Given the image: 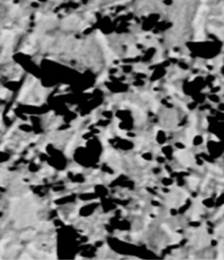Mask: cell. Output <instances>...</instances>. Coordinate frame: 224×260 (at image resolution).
<instances>
[{
  "mask_svg": "<svg viewBox=\"0 0 224 260\" xmlns=\"http://www.w3.org/2000/svg\"><path fill=\"white\" fill-rule=\"evenodd\" d=\"M107 76H108V75H107V73H104V74H102L100 77L97 79V83H102L105 79L107 78Z\"/></svg>",
  "mask_w": 224,
  "mask_h": 260,
  "instance_id": "1",
  "label": "cell"
},
{
  "mask_svg": "<svg viewBox=\"0 0 224 260\" xmlns=\"http://www.w3.org/2000/svg\"><path fill=\"white\" fill-rule=\"evenodd\" d=\"M6 93H7V89H1V98H5V95H6Z\"/></svg>",
  "mask_w": 224,
  "mask_h": 260,
  "instance_id": "2",
  "label": "cell"
},
{
  "mask_svg": "<svg viewBox=\"0 0 224 260\" xmlns=\"http://www.w3.org/2000/svg\"><path fill=\"white\" fill-rule=\"evenodd\" d=\"M102 144H103V145H108V141H107V139L105 137L102 138Z\"/></svg>",
  "mask_w": 224,
  "mask_h": 260,
  "instance_id": "3",
  "label": "cell"
},
{
  "mask_svg": "<svg viewBox=\"0 0 224 260\" xmlns=\"http://www.w3.org/2000/svg\"><path fill=\"white\" fill-rule=\"evenodd\" d=\"M72 170L75 172V173H77V172L82 171V168H81V167H75V168H74V169H72Z\"/></svg>",
  "mask_w": 224,
  "mask_h": 260,
  "instance_id": "4",
  "label": "cell"
},
{
  "mask_svg": "<svg viewBox=\"0 0 224 260\" xmlns=\"http://www.w3.org/2000/svg\"><path fill=\"white\" fill-rule=\"evenodd\" d=\"M32 156H33V152L31 151V152H29V154H28L27 156H26V159H27V160H29V159H30V158H31Z\"/></svg>",
  "mask_w": 224,
  "mask_h": 260,
  "instance_id": "5",
  "label": "cell"
},
{
  "mask_svg": "<svg viewBox=\"0 0 224 260\" xmlns=\"http://www.w3.org/2000/svg\"><path fill=\"white\" fill-rule=\"evenodd\" d=\"M38 139H39V136H36L35 138H32V139H31V141H32V142H35V141H37Z\"/></svg>",
  "mask_w": 224,
  "mask_h": 260,
  "instance_id": "6",
  "label": "cell"
},
{
  "mask_svg": "<svg viewBox=\"0 0 224 260\" xmlns=\"http://www.w3.org/2000/svg\"><path fill=\"white\" fill-rule=\"evenodd\" d=\"M66 175H67V173H66L65 172H61V173H60V176H61V177H62V176H66Z\"/></svg>",
  "mask_w": 224,
  "mask_h": 260,
  "instance_id": "7",
  "label": "cell"
},
{
  "mask_svg": "<svg viewBox=\"0 0 224 260\" xmlns=\"http://www.w3.org/2000/svg\"><path fill=\"white\" fill-rule=\"evenodd\" d=\"M75 186H76V184H69V185H68V188H74V187H75Z\"/></svg>",
  "mask_w": 224,
  "mask_h": 260,
  "instance_id": "8",
  "label": "cell"
},
{
  "mask_svg": "<svg viewBox=\"0 0 224 260\" xmlns=\"http://www.w3.org/2000/svg\"><path fill=\"white\" fill-rule=\"evenodd\" d=\"M12 115H13V111H10V112H9V114H8V116H12Z\"/></svg>",
  "mask_w": 224,
  "mask_h": 260,
  "instance_id": "9",
  "label": "cell"
},
{
  "mask_svg": "<svg viewBox=\"0 0 224 260\" xmlns=\"http://www.w3.org/2000/svg\"><path fill=\"white\" fill-rule=\"evenodd\" d=\"M170 55L172 56V57H174V56H177V55L175 54V53H171V55Z\"/></svg>",
  "mask_w": 224,
  "mask_h": 260,
  "instance_id": "10",
  "label": "cell"
},
{
  "mask_svg": "<svg viewBox=\"0 0 224 260\" xmlns=\"http://www.w3.org/2000/svg\"><path fill=\"white\" fill-rule=\"evenodd\" d=\"M93 90H94V89H89V90H86V92H92V91H93Z\"/></svg>",
  "mask_w": 224,
  "mask_h": 260,
  "instance_id": "11",
  "label": "cell"
},
{
  "mask_svg": "<svg viewBox=\"0 0 224 260\" xmlns=\"http://www.w3.org/2000/svg\"><path fill=\"white\" fill-rule=\"evenodd\" d=\"M66 87H67V86H65V85H64V86H62V87H61V89H65Z\"/></svg>",
  "mask_w": 224,
  "mask_h": 260,
  "instance_id": "12",
  "label": "cell"
},
{
  "mask_svg": "<svg viewBox=\"0 0 224 260\" xmlns=\"http://www.w3.org/2000/svg\"><path fill=\"white\" fill-rule=\"evenodd\" d=\"M98 170H95V171H94V173H94V174H96V173H98Z\"/></svg>",
  "mask_w": 224,
  "mask_h": 260,
  "instance_id": "13",
  "label": "cell"
},
{
  "mask_svg": "<svg viewBox=\"0 0 224 260\" xmlns=\"http://www.w3.org/2000/svg\"><path fill=\"white\" fill-rule=\"evenodd\" d=\"M39 160H38V159H37V160H35V162H36V163H39Z\"/></svg>",
  "mask_w": 224,
  "mask_h": 260,
  "instance_id": "14",
  "label": "cell"
}]
</instances>
